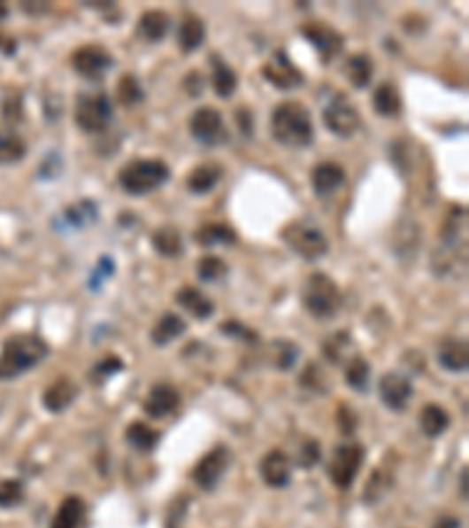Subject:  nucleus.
<instances>
[{
  "mask_svg": "<svg viewBox=\"0 0 469 528\" xmlns=\"http://www.w3.org/2000/svg\"><path fill=\"white\" fill-rule=\"evenodd\" d=\"M273 136L287 148H305L315 141V128L310 111L298 101H281L273 111Z\"/></svg>",
  "mask_w": 469,
  "mask_h": 528,
  "instance_id": "1",
  "label": "nucleus"
},
{
  "mask_svg": "<svg viewBox=\"0 0 469 528\" xmlns=\"http://www.w3.org/2000/svg\"><path fill=\"white\" fill-rule=\"evenodd\" d=\"M50 354L47 343L38 336H14L0 350V381H12L28 369L38 367Z\"/></svg>",
  "mask_w": 469,
  "mask_h": 528,
  "instance_id": "2",
  "label": "nucleus"
},
{
  "mask_svg": "<svg viewBox=\"0 0 469 528\" xmlns=\"http://www.w3.org/2000/svg\"><path fill=\"white\" fill-rule=\"evenodd\" d=\"M169 165L162 160H153V158H141V160H132L122 167L118 183L127 195H146L158 190L169 181Z\"/></svg>",
  "mask_w": 469,
  "mask_h": 528,
  "instance_id": "3",
  "label": "nucleus"
},
{
  "mask_svg": "<svg viewBox=\"0 0 469 528\" xmlns=\"http://www.w3.org/2000/svg\"><path fill=\"white\" fill-rule=\"evenodd\" d=\"M342 296L341 289L328 275L315 273L310 275L305 287H303V306L317 320H328L341 310Z\"/></svg>",
  "mask_w": 469,
  "mask_h": 528,
  "instance_id": "4",
  "label": "nucleus"
},
{
  "mask_svg": "<svg viewBox=\"0 0 469 528\" xmlns=\"http://www.w3.org/2000/svg\"><path fill=\"white\" fill-rule=\"evenodd\" d=\"M281 240L287 242L288 249H294L296 254L303 256L305 261H317V259H322L328 252L327 235L319 228L303 223V221L288 223L281 230Z\"/></svg>",
  "mask_w": 469,
  "mask_h": 528,
  "instance_id": "5",
  "label": "nucleus"
},
{
  "mask_svg": "<svg viewBox=\"0 0 469 528\" xmlns=\"http://www.w3.org/2000/svg\"><path fill=\"white\" fill-rule=\"evenodd\" d=\"M111 120H113V104L106 94H81L75 106V122L82 132H106Z\"/></svg>",
  "mask_w": 469,
  "mask_h": 528,
  "instance_id": "6",
  "label": "nucleus"
},
{
  "mask_svg": "<svg viewBox=\"0 0 469 528\" xmlns=\"http://www.w3.org/2000/svg\"><path fill=\"white\" fill-rule=\"evenodd\" d=\"M364 462V448L359 444H341L335 446L331 461H328V477L338 488H350L355 484L357 472Z\"/></svg>",
  "mask_w": 469,
  "mask_h": 528,
  "instance_id": "7",
  "label": "nucleus"
},
{
  "mask_svg": "<svg viewBox=\"0 0 469 528\" xmlns=\"http://www.w3.org/2000/svg\"><path fill=\"white\" fill-rule=\"evenodd\" d=\"M190 132L204 146H221L228 141V128L223 122V115L216 108H200L190 118Z\"/></svg>",
  "mask_w": 469,
  "mask_h": 528,
  "instance_id": "8",
  "label": "nucleus"
},
{
  "mask_svg": "<svg viewBox=\"0 0 469 528\" xmlns=\"http://www.w3.org/2000/svg\"><path fill=\"white\" fill-rule=\"evenodd\" d=\"M75 74L88 78V81H99L101 75H106L113 68V57L101 45H82L71 54Z\"/></svg>",
  "mask_w": 469,
  "mask_h": 528,
  "instance_id": "9",
  "label": "nucleus"
},
{
  "mask_svg": "<svg viewBox=\"0 0 469 528\" xmlns=\"http://www.w3.org/2000/svg\"><path fill=\"white\" fill-rule=\"evenodd\" d=\"M324 125H327L335 136L348 139V136H352V134L359 129L362 118H359V111H357L348 99L334 97V99L328 101V106L324 108Z\"/></svg>",
  "mask_w": 469,
  "mask_h": 528,
  "instance_id": "10",
  "label": "nucleus"
},
{
  "mask_svg": "<svg viewBox=\"0 0 469 528\" xmlns=\"http://www.w3.org/2000/svg\"><path fill=\"white\" fill-rule=\"evenodd\" d=\"M230 454L226 446L211 448L209 454L200 458V462L193 468V482L202 488V491H214L221 482L223 472L228 470Z\"/></svg>",
  "mask_w": 469,
  "mask_h": 528,
  "instance_id": "11",
  "label": "nucleus"
},
{
  "mask_svg": "<svg viewBox=\"0 0 469 528\" xmlns=\"http://www.w3.org/2000/svg\"><path fill=\"white\" fill-rule=\"evenodd\" d=\"M263 75L270 85H275L277 89H296L303 85V74L298 71L294 61L288 59V54L284 50H277L265 64H263Z\"/></svg>",
  "mask_w": 469,
  "mask_h": 528,
  "instance_id": "12",
  "label": "nucleus"
},
{
  "mask_svg": "<svg viewBox=\"0 0 469 528\" xmlns=\"http://www.w3.org/2000/svg\"><path fill=\"white\" fill-rule=\"evenodd\" d=\"M301 34L305 35V41L310 43V45L315 47L317 54H319V59L324 61V64H328V61H334L338 54H341L342 50V35L338 34V31H334L331 27H324V24H305V27L301 28Z\"/></svg>",
  "mask_w": 469,
  "mask_h": 528,
  "instance_id": "13",
  "label": "nucleus"
},
{
  "mask_svg": "<svg viewBox=\"0 0 469 528\" xmlns=\"http://www.w3.org/2000/svg\"><path fill=\"white\" fill-rule=\"evenodd\" d=\"M378 392H381V401L392 411H404L409 407L411 397H413V385L404 374H396V371H389L381 378V385H378Z\"/></svg>",
  "mask_w": 469,
  "mask_h": 528,
  "instance_id": "14",
  "label": "nucleus"
},
{
  "mask_svg": "<svg viewBox=\"0 0 469 528\" xmlns=\"http://www.w3.org/2000/svg\"><path fill=\"white\" fill-rule=\"evenodd\" d=\"M181 404V395L179 390L172 385V383H158L150 388V392L146 395V401H143V411L150 418H167L179 408Z\"/></svg>",
  "mask_w": 469,
  "mask_h": 528,
  "instance_id": "15",
  "label": "nucleus"
},
{
  "mask_svg": "<svg viewBox=\"0 0 469 528\" xmlns=\"http://www.w3.org/2000/svg\"><path fill=\"white\" fill-rule=\"evenodd\" d=\"M258 470H261L263 482L268 484L270 488H284L291 482V461L280 448H273V451L263 455Z\"/></svg>",
  "mask_w": 469,
  "mask_h": 528,
  "instance_id": "16",
  "label": "nucleus"
},
{
  "mask_svg": "<svg viewBox=\"0 0 469 528\" xmlns=\"http://www.w3.org/2000/svg\"><path fill=\"white\" fill-rule=\"evenodd\" d=\"M75 397H78V385L66 376H61L42 392V407L52 414H61L73 404Z\"/></svg>",
  "mask_w": 469,
  "mask_h": 528,
  "instance_id": "17",
  "label": "nucleus"
},
{
  "mask_svg": "<svg viewBox=\"0 0 469 528\" xmlns=\"http://www.w3.org/2000/svg\"><path fill=\"white\" fill-rule=\"evenodd\" d=\"M345 183V169L338 162H319L312 169V188L319 198L335 193Z\"/></svg>",
  "mask_w": 469,
  "mask_h": 528,
  "instance_id": "18",
  "label": "nucleus"
},
{
  "mask_svg": "<svg viewBox=\"0 0 469 528\" xmlns=\"http://www.w3.org/2000/svg\"><path fill=\"white\" fill-rule=\"evenodd\" d=\"M439 364L446 371L465 374L469 367L467 343L460 341V338H446V341H442V346H439Z\"/></svg>",
  "mask_w": 469,
  "mask_h": 528,
  "instance_id": "19",
  "label": "nucleus"
},
{
  "mask_svg": "<svg viewBox=\"0 0 469 528\" xmlns=\"http://www.w3.org/2000/svg\"><path fill=\"white\" fill-rule=\"evenodd\" d=\"M223 179V167L216 162H204L200 167H195L186 179V186L190 193L195 195H207L209 190H214L216 183Z\"/></svg>",
  "mask_w": 469,
  "mask_h": 528,
  "instance_id": "20",
  "label": "nucleus"
},
{
  "mask_svg": "<svg viewBox=\"0 0 469 528\" xmlns=\"http://www.w3.org/2000/svg\"><path fill=\"white\" fill-rule=\"evenodd\" d=\"M186 334V322L183 317H179L176 313H165L160 320L155 322L153 331H150V338H153L155 346H169V343H174L179 336Z\"/></svg>",
  "mask_w": 469,
  "mask_h": 528,
  "instance_id": "21",
  "label": "nucleus"
},
{
  "mask_svg": "<svg viewBox=\"0 0 469 528\" xmlns=\"http://www.w3.org/2000/svg\"><path fill=\"white\" fill-rule=\"evenodd\" d=\"M85 501L78 498V495H68L64 498L57 509V515L52 519V526L50 528H81L82 519H85Z\"/></svg>",
  "mask_w": 469,
  "mask_h": 528,
  "instance_id": "22",
  "label": "nucleus"
},
{
  "mask_svg": "<svg viewBox=\"0 0 469 528\" xmlns=\"http://www.w3.org/2000/svg\"><path fill=\"white\" fill-rule=\"evenodd\" d=\"M176 303L181 306L183 310L197 317V320H207L214 313V303L209 301L207 296L202 294L200 289L195 287H183L176 291Z\"/></svg>",
  "mask_w": 469,
  "mask_h": 528,
  "instance_id": "23",
  "label": "nucleus"
},
{
  "mask_svg": "<svg viewBox=\"0 0 469 528\" xmlns=\"http://www.w3.org/2000/svg\"><path fill=\"white\" fill-rule=\"evenodd\" d=\"M204 35H207L204 21H202L197 14H186L181 27H179V47H181L183 52L200 50L202 43H204Z\"/></svg>",
  "mask_w": 469,
  "mask_h": 528,
  "instance_id": "24",
  "label": "nucleus"
},
{
  "mask_svg": "<svg viewBox=\"0 0 469 528\" xmlns=\"http://www.w3.org/2000/svg\"><path fill=\"white\" fill-rule=\"evenodd\" d=\"M169 31V14L162 10H148L141 14L139 35L148 43H160Z\"/></svg>",
  "mask_w": 469,
  "mask_h": 528,
  "instance_id": "25",
  "label": "nucleus"
},
{
  "mask_svg": "<svg viewBox=\"0 0 469 528\" xmlns=\"http://www.w3.org/2000/svg\"><path fill=\"white\" fill-rule=\"evenodd\" d=\"M345 74H348L352 88L366 89L371 85V78H373V61H371L369 54H352L345 61Z\"/></svg>",
  "mask_w": 469,
  "mask_h": 528,
  "instance_id": "26",
  "label": "nucleus"
},
{
  "mask_svg": "<svg viewBox=\"0 0 469 528\" xmlns=\"http://www.w3.org/2000/svg\"><path fill=\"white\" fill-rule=\"evenodd\" d=\"M373 108L382 118H396L402 113V97H399L395 82H382L381 88L375 89Z\"/></svg>",
  "mask_w": 469,
  "mask_h": 528,
  "instance_id": "27",
  "label": "nucleus"
},
{
  "mask_svg": "<svg viewBox=\"0 0 469 528\" xmlns=\"http://www.w3.org/2000/svg\"><path fill=\"white\" fill-rule=\"evenodd\" d=\"M211 85H214L216 94L221 97V99H230V94L237 89V74H234L233 68L221 59V57H211Z\"/></svg>",
  "mask_w": 469,
  "mask_h": 528,
  "instance_id": "28",
  "label": "nucleus"
},
{
  "mask_svg": "<svg viewBox=\"0 0 469 528\" xmlns=\"http://www.w3.org/2000/svg\"><path fill=\"white\" fill-rule=\"evenodd\" d=\"M450 425V415L446 408H442L439 404H427V407L422 408L420 414V428L422 432L427 437H442Z\"/></svg>",
  "mask_w": 469,
  "mask_h": 528,
  "instance_id": "29",
  "label": "nucleus"
},
{
  "mask_svg": "<svg viewBox=\"0 0 469 528\" xmlns=\"http://www.w3.org/2000/svg\"><path fill=\"white\" fill-rule=\"evenodd\" d=\"M195 240L200 242L202 247H226V245H234L237 242V235L230 226L226 223H209V226H202L195 235Z\"/></svg>",
  "mask_w": 469,
  "mask_h": 528,
  "instance_id": "30",
  "label": "nucleus"
},
{
  "mask_svg": "<svg viewBox=\"0 0 469 528\" xmlns=\"http://www.w3.org/2000/svg\"><path fill=\"white\" fill-rule=\"evenodd\" d=\"M125 437H127L129 446L136 448V451H141V454H148V451H153V448L158 446V441H160V432L150 428V425H146V423H141V421L129 423Z\"/></svg>",
  "mask_w": 469,
  "mask_h": 528,
  "instance_id": "31",
  "label": "nucleus"
},
{
  "mask_svg": "<svg viewBox=\"0 0 469 528\" xmlns=\"http://www.w3.org/2000/svg\"><path fill=\"white\" fill-rule=\"evenodd\" d=\"M27 155V141L14 132H0V165H14Z\"/></svg>",
  "mask_w": 469,
  "mask_h": 528,
  "instance_id": "32",
  "label": "nucleus"
},
{
  "mask_svg": "<svg viewBox=\"0 0 469 528\" xmlns=\"http://www.w3.org/2000/svg\"><path fill=\"white\" fill-rule=\"evenodd\" d=\"M153 247L158 254L172 259V256H179L183 252V240L176 228L165 226L153 235Z\"/></svg>",
  "mask_w": 469,
  "mask_h": 528,
  "instance_id": "33",
  "label": "nucleus"
},
{
  "mask_svg": "<svg viewBox=\"0 0 469 528\" xmlns=\"http://www.w3.org/2000/svg\"><path fill=\"white\" fill-rule=\"evenodd\" d=\"M369 376H371V367L369 361L364 360V357H352L348 361V367H345V383H348L350 388L357 390V392H364V390H369Z\"/></svg>",
  "mask_w": 469,
  "mask_h": 528,
  "instance_id": "34",
  "label": "nucleus"
},
{
  "mask_svg": "<svg viewBox=\"0 0 469 528\" xmlns=\"http://www.w3.org/2000/svg\"><path fill=\"white\" fill-rule=\"evenodd\" d=\"M228 275V266L219 256H204L197 263V277L202 282H221Z\"/></svg>",
  "mask_w": 469,
  "mask_h": 528,
  "instance_id": "35",
  "label": "nucleus"
},
{
  "mask_svg": "<svg viewBox=\"0 0 469 528\" xmlns=\"http://www.w3.org/2000/svg\"><path fill=\"white\" fill-rule=\"evenodd\" d=\"M64 219H66L73 228L89 226V223L96 219V205H94V202H89V200L81 202V205H73V207L66 209Z\"/></svg>",
  "mask_w": 469,
  "mask_h": 528,
  "instance_id": "36",
  "label": "nucleus"
},
{
  "mask_svg": "<svg viewBox=\"0 0 469 528\" xmlns=\"http://www.w3.org/2000/svg\"><path fill=\"white\" fill-rule=\"evenodd\" d=\"M298 346L291 341H284V338H280V341L273 343V360H275V367L277 369H291L296 364V360H298Z\"/></svg>",
  "mask_w": 469,
  "mask_h": 528,
  "instance_id": "37",
  "label": "nucleus"
},
{
  "mask_svg": "<svg viewBox=\"0 0 469 528\" xmlns=\"http://www.w3.org/2000/svg\"><path fill=\"white\" fill-rule=\"evenodd\" d=\"M118 99H120L122 106H135V104H139L143 99V89H141L135 75H125L118 82Z\"/></svg>",
  "mask_w": 469,
  "mask_h": 528,
  "instance_id": "38",
  "label": "nucleus"
},
{
  "mask_svg": "<svg viewBox=\"0 0 469 528\" xmlns=\"http://www.w3.org/2000/svg\"><path fill=\"white\" fill-rule=\"evenodd\" d=\"M24 501V486L17 479H3L0 482V508H14Z\"/></svg>",
  "mask_w": 469,
  "mask_h": 528,
  "instance_id": "39",
  "label": "nucleus"
},
{
  "mask_svg": "<svg viewBox=\"0 0 469 528\" xmlns=\"http://www.w3.org/2000/svg\"><path fill=\"white\" fill-rule=\"evenodd\" d=\"M221 331L226 336H230V338H234V341L258 343V334H256V331H251V329H249V327H244L242 322H234V320L223 322Z\"/></svg>",
  "mask_w": 469,
  "mask_h": 528,
  "instance_id": "40",
  "label": "nucleus"
},
{
  "mask_svg": "<svg viewBox=\"0 0 469 528\" xmlns=\"http://www.w3.org/2000/svg\"><path fill=\"white\" fill-rule=\"evenodd\" d=\"M350 348V336L348 334H335L331 341H327V346H324V353H327V357L331 361H341L342 354L348 353Z\"/></svg>",
  "mask_w": 469,
  "mask_h": 528,
  "instance_id": "41",
  "label": "nucleus"
},
{
  "mask_svg": "<svg viewBox=\"0 0 469 528\" xmlns=\"http://www.w3.org/2000/svg\"><path fill=\"white\" fill-rule=\"evenodd\" d=\"M319 455H322V448H319V444L315 439L303 441L301 451H298V465L301 468H315Z\"/></svg>",
  "mask_w": 469,
  "mask_h": 528,
  "instance_id": "42",
  "label": "nucleus"
},
{
  "mask_svg": "<svg viewBox=\"0 0 469 528\" xmlns=\"http://www.w3.org/2000/svg\"><path fill=\"white\" fill-rule=\"evenodd\" d=\"M120 369H122V361L118 360V357H106V360H101L99 364L92 369L94 383L106 381V378H111L113 374H118Z\"/></svg>",
  "mask_w": 469,
  "mask_h": 528,
  "instance_id": "43",
  "label": "nucleus"
},
{
  "mask_svg": "<svg viewBox=\"0 0 469 528\" xmlns=\"http://www.w3.org/2000/svg\"><path fill=\"white\" fill-rule=\"evenodd\" d=\"M202 88H204V82H202V75L200 74H188L186 78V89L190 97H197V94H202Z\"/></svg>",
  "mask_w": 469,
  "mask_h": 528,
  "instance_id": "44",
  "label": "nucleus"
},
{
  "mask_svg": "<svg viewBox=\"0 0 469 528\" xmlns=\"http://www.w3.org/2000/svg\"><path fill=\"white\" fill-rule=\"evenodd\" d=\"M434 528H463V522L456 516H443L442 522H436Z\"/></svg>",
  "mask_w": 469,
  "mask_h": 528,
  "instance_id": "45",
  "label": "nucleus"
},
{
  "mask_svg": "<svg viewBox=\"0 0 469 528\" xmlns=\"http://www.w3.org/2000/svg\"><path fill=\"white\" fill-rule=\"evenodd\" d=\"M3 41H7V38H0V47H3V52H5V54H14V43L12 41L3 43Z\"/></svg>",
  "mask_w": 469,
  "mask_h": 528,
  "instance_id": "46",
  "label": "nucleus"
},
{
  "mask_svg": "<svg viewBox=\"0 0 469 528\" xmlns=\"http://www.w3.org/2000/svg\"><path fill=\"white\" fill-rule=\"evenodd\" d=\"M463 495L467 498V470L463 472Z\"/></svg>",
  "mask_w": 469,
  "mask_h": 528,
  "instance_id": "47",
  "label": "nucleus"
},
{
  "mask_svg": "<svg viewBox=\"0 0 469 528\" xmlns=\"http://www.w3.org/2000/svg\"><path fill=\"white\" fill-rule=\"evenodd\" d=\"M5 14H7V7L0 3V19H5Z\"/></svg>",
  "mask_w": 469,
  "mask_h": 528,
  "instance_id": "48",
  "label": "nucleus"
}]
</instances>
